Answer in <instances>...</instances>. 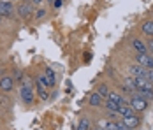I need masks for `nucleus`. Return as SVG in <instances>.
Returning a JSON list of instances; mask_svg holds the SVG:
<instances>
[{
	"label": "nucleus",
	"mask_w": 153,
	"mask_h": 130,
	"mask_svg": "<svg viewBox=\"0 0 153 130\" xmlns=\"http://www.w3.org/2000/svg\"><path fill=\"white\" fill-rule=\"evenodd\" d=\"M128 104L132 105V109H134V111H136V114H137V113H143V111H146V109H148L150 100L143 99L137 91H136V93H132V95H130V100H128Z\"/></svg>",
	"instance_id": "obj_1"
},
{
	"label": "nucleus",
	"mask_w": 153,
	"mask_h": 130,
	"mask_svg": "<svg viewBox=\"0 0 153 130\" xmlns=\"http://www.w3.org/2000/svg\"><path fill=\"white\" fill-rule=\"evenodd\" d=\"M136 63L144 69H153V55L150 53H136Z\"/></svg>",
	"instance_id": "obj_2"
},
{
	"label": "nucleus",
	"mask_w": 153,
	"mask_h": 130,
	"mask_svg": "<svg viewBox=\"0 0 153 130\" xmlns=\"http://www.w3.org/2000/svg\"><path fill=\"white\" fill-rule=\"evenodd\" d=\"M122 123L127 127V129L137 130L139 125H141V118L137 114H130V116H122Z\"/></svg>",
	"instance_id": "obj_3"
},
{
	"label": "nucleus",
	"mask_w": 153,
	"mask_h": 130,
	"mask_svg": "<svg viewBox=\"0 0 153 130\" xmlns=\"http://www.w3.org/2000/svg\"><path fill=\"white\" fill-rule=\"evenodd\" d=\"M13 13H14L13 0H0V16L2 18H11Z\"/></svg>",
	"instance_id": "obj_4"
},
{
	"label": "nucleus",
	"mask_w": 153,
	"mask_h": 130,
	"mask_svg": "<svg viewBox=\"0 0 153 130\" xmlns=\"http://www.w3.org/2000/svg\"><path fill=\"white\" fill-rule=\"evenodd\" d=\"M19 97H21V100L25 102V104H32L33 102V91H32V88H30V85H23V86L19 88Z\"/></svg>",
	"instance_id": "obj_5"
},
{
	"label": "nucleus",
	"mask_w": 153,
	"mask_h": 130,
	"mask_svg": "<svg viewBox=\"0 0 153 130\" xmlns=\"http://www.w3.org/2000/svg\"><path fill=\"white\" fill-rule=\"evenodd\" d=\"M18 14H19V18H23V19L30 18V14H32V4L30 2H21L18 5Z\"/></svg>",
	"instance_id": "obj_6"
},
{
	"label": "nucleus",
	"mask_w": 153,
	"mask_h": 130,
	"mask_svg": "<svg viewBox=\"0 0 153 130\" xmlns=\"http://www.w3.org/2000/svg\"><path fill=\"white\" fill-rule=\"evenodd\" d=\"M128 74H130V77H144L146 69L141 67L139 63H132V65H128Z\"/></svg>",
	"instance_id": "obj_7"
},
{
	"label": "nucleus",
	"mask_w": 153,
	"mask_h": 130,
	"mask_svg": "<svg viewBox=\"0 0 153 130\" xmlns=\"http://www.w3.org/2000/svg\"><path fill=\"white\" fill-rule=\"evenodd\" d=\"M14 88V79L11 77V76H4L2 79H0V91H11Z\"/></svg>",
	"instance_id": "obj_8"
},
{
	"label": "nucleus",
	"mask_w": 153,
	"mask_h": 130,
	"mask_svg": "<svg viewBox=\"0 0 153 130\" xmlns=\"http://www.w3.org/2000/svg\"><path fill=\"white\" fill-rule=\"evenodd\" d=\"M102 105L106 107V111H107V114H109V116H113V114H118V111H120V104H116V102L109 100V99H106Z\"/></svg>",
	"instance_id": "obj_9"
},
{
	"label": "nucleus",
	"mask_w": 153,
	"mask_h": 130,
	"mask_svg": "<svg viewBox=\"0 0 153 130\" xmlns=\"http://www.w3.org/2000/svg\"><path fill=\"white\" fill-rule=\"evenodd\" d=\"M136 79V91L139 90H153V83H150L146 77H134Z\"/></svg>",
	"instance_id": "obj_10"
},
{
	"label": "nucleus",
	"mask_w": 153,
	"mask_h": 130,
	"mask_svg": "<svg viewBox=\"0 0 153 130\" xmlns=\"http://www.w3.org/2000/svg\"><path fill=\"white\" fill-rule=\"evenodd\" d=\"M122 90L125 91V93H128V95L136 93V79H134V77H128V79H125V81H123Z\"/></svg>",
	"instance_id": "obj_11"
},
{
	"label": "nucleus",
	"mask_w": 153,
	"mask_h": 130,
	"mask_svg": "<svg viewBox=\"0 0 153 130\" xmlns=\"http://www.w3.org/2000/svg\"><path fill=\"white\" fill-rule=\"evenodd\" d=\"M104 97L100 95V93H97V91H93L92 95H90V99H88V104L92 105V107H100L102 104H104Z\"/></svg>",
	"instance_id": "obj_12"
},
{
	"label": "nucleus",
	"mask_w": 153,
	"mask_h": 130,
	"mask_svg": "<svg viewBox=\"0 0 153 130\" xmlns=\"http://www.w3.org/2000/svg\"><path fill=\"white\" fill-rule=\"evenodd\" d=\"M130 44H132V48H134L137 53H148L146 42H144L143 39H137V37H136V39H132V42H130Z\"/></svg>",
	"instance_id": "obj_13"
},
{
	"label": "nucleus",
	"mask_w": 153,
	"mask_h": 130,
	"mask_svg": "<svg viewBox=\"0 0 153 130\" xmlns=\"http://www.w3.org/2000/svg\"><path fill=\"white\" fill-rule=\"evenodd\" d=\"M141 32L146 35V37H153V19H148V21H144L143 25H141Z\"/></svg>",
	"instance_id": "obj_14"
},
{
	"label": "nucleus",
	"mask_w": 153,
	"mask_h": 130,
	"mask_svg": "<svg viewBox=\"0 0 153 130\" xmlns=\"http://www.w3.org/2000/svg\"><path fill=\"white\" fill-rule=\"evenodd\" d=\"M44 77L48 79V83H49V88H53L56 85V76H55V71L53 69H44Z\"/></svg>",
	"instance_id": "obj_15"
},
{
	"label": "nucleus",
	"mask_w": 153,
	"mask_h": 130,
	"mask_svg": "<svg viewBox=\"0 0 153 130\" xmlns=\"http://www.w3.org/2000/svg\"><path fill=\"white\" fill-rule=\"evenodd\" d=\"M106 99H109V100H113V102H116V104H120V105L127 104V99H125L123 95H120V93H113V91H109V93H107Z\"/></svg>",
	"instance_id": "obj_16"
},
{
	"label": "nucleus",
	"mask_w": 153,
	"mask_h": 130,
	"mask_svg": "<svg viewBox=\"0 0 153 130\" xmlns=\"http://www.w3.org/2000/svg\"><path fill=\"white\" fill-rule=\"evenodd\" d=\"M118 114H122V116H130V114H136V111H134V109H132V105L127 102V104L120 105V111H118Z\"/></svg>",
	"instance_id": "obj_17"
},
{
	"label": "nucleus",
	"mask_w": 153,
	"mask_h": 130,
	"mask_svg": "<svg viewBox=\"0 0 153 130\" xmlns=\"http://www.w3.org/2000/svg\"><path fill=\"white\" fill-rule=\"evenodd\" d=\"M76 130H92L90 120H88V118H81L79 123H77V127H76Z\"/></svg>",
	"instance_id": "obj_18"
},
{
	"label": "nucleus",
	"mask_w": 153,
	"mask_h": 130,
	"mask_svg": "<svg viewBox=\"0 0 153 130\" xmlns=\"http://www.w3.org/2000/svg\"><path fill=\"white\" fill-rule=\"evenodd\" d=\"M37 86L49 88V83H48V79L44 77V74H41V76H37Z\"/></svg>",
	"instance_id": "obj_19"
},
{
	"label": "nucleus",
	"mask_w": 153,
	"mask_h": 130,
	"mask_svg": "<svg viewBox=\"0 0 153 130\" xmlns=\"http://www.w3.org/2000/svg\"><path fill=\"white\" fill-rule=\"evenodd\" d=\"M97 93H100V95L106 99L107 93H109V88H107V85H99V88H97Z\"/></svg>",
	"instance_id": "obj_20"
},
{
	"label": "nucleus",
	"mask_w": 153,
	"mask_h": 130,
	"mask_svg": "<svg viewBox=\"0 0 153 130\" xmlns=\"http://www.w3.org/2000/svg\"><path fill=\"white\" fill-rule=\"evenodd\" d=\"M39 88V97L42 99V100H48L49 99V93H48V88H42V86H37Z\"/></svg>",
	"instance_id": "obj_21"
},
{
	"label": "nucleus",
	"mask_w": 153,
	"mask_h": 130,
	"mask_svg": "<svg viewBox=\"0 0 153 130\" xmlns=\"http://www.w3.org/2000/svg\"><path fill=\"white\" fill-rule=\"evenodd\" d=\"M44 16H46V11H44V9H37V11H35V16H33V18H35L37 21H39V19H42Z\"/></svg>",
	"instance_id": "obj_22"
},
{
	"label": "nucleus",
	"mask_w": 153,
	"mask_h": 130,
	"mask_svg": "<svg viewBox=\"0 0 153 130\" xmlns=\"http://www.w3.org/2000/svg\"><path fill=\"white\" fill-rule=\"evenodd\" d=\"M144 77H146L150 83H153V69H146V74H144Z\"/></svg>",
	"instance_id": "obj_23"
},
{
	"label": "nucleus",
	"mask_w": 153,
	"mask_h": 130,
	"mask_svg": "<svg viewBox=\"0 0 153 130\" xmlns=\"http://www.w3.org/2000/svg\"><path fill=\"white\" fill-rule=\"evenodd\" d=\"M146 48H148V53H150V55H153V37L148 41V42H146Z\"/></svg>",
	"instance_id": "obj_24"
},
{
	"label": "nucleus",
	"mask_w": 153,
	"mask_h": 130,
	"mask_svg": "<svg viewBox=\"0 0 153 130\" xmlns=\"http://www.w3.org/2000/svg\"><path fill=\"white\" fill-rule=\"evenodd\" d=\"M51 4H53V9H60L62 4H63V0H53Z\"/></svg>",
	"instance_id": "obj_25"
},
{
	"label": "nucleus",
	"mask_w": 153,
	"mask_h": 130,
	"mask_svg": "<svg viewBox=\"0 0 153 130\" xmlns=\"http://www.w3.org/2000/svg\"><path fill=\"white\" fill-rule=\"evenodd\" d=\"M42 2H44V0H32V4H35V5H41Z\"/></svg>",
	"instance_id": "obj_26"
},
{
	"label": "nucleus",
	"mask_w": 153,
	"mask_h": 130,
	"mask_svg": "<svg viewBox=\"0 0 153 130\" xmlns=\"http://www.w3.org/2000/svg\"><path fill=\"white\" fill-rule=\"evenodd\" d=\"M92 130H106V129H104V127H100V125H97V127H95V129H92Z\"/></svg>",
	"instance_id": "obj_27"
},
{
	"label": "nucleus",
	"mask_w": 153,
	"mask_h": 130,
	"mask_svg": "<svg viewBox=\"0 0 153 130\" xmlns=\"http://www.w3.org/2000/svg\"><path fill=\"white\" fill-rule=\"evenodd\" d=\"M0 23H2V16H0Z\"/></svg>",
	"instance_id": "obj_28"
}]
</instances>
